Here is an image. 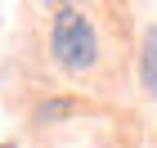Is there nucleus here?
I'll list each match as a JSON object with an SVG mask.
<instances>
[{"label":"nucleus","instance_id":"7ed1b4c3","mask_svg":"<svg viewBox=\"0 0 157 148\" xmlns=\"http://www.w3.org/2000/svg\"><path fill=\"white\" fill-rule=\"evenodd\" d=\"M5 148H9V144H5Z\"/></svg>","mask_w":157,"mask_h":148},{"label":"nucleus","instance_id":"f257e3e1","mask_svg":"<svg viewBox=\"0 0 157 148\" xmlns=\"http://www.w3.org/2000/svg\"><path fill=\"white\" fill-rule=\"evenodd\" d=\"M49 49L54 59L67 67V72H85L99 54V36H94V23L85 18L81 9H59L54 13V27H49Z\"/></svg>","mask_w":157,"mask_h":148},{"label":"nucleus","instance_id":"f03ea898","mask_svg":"<svg viewBox=\"0 0 157 148\" xmlns=\"http://www.w3.org/2000/svg\"><path fill=\"white\" fill-rule=\"evenodd\" d=\"M139 72H144V90L157 99V27L144 36V59H139Z\"/></svg>","mask_w":157,"mask_h":148}]
</instances>
